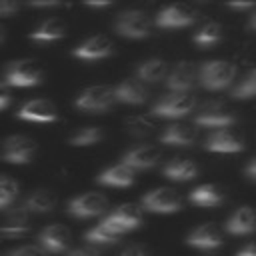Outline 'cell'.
<instances>
[{
    "label": "cell",
    "instance_id": "cell-17",
    "mask_svg": "<svg viewBox=\"0 0 256 256\" xmlns=\"http://www.w3.org/2000/svg\"><path fill=\"white\" fill-rule=\"evenodd\" d=\"M186 242L200 250H214L222 244V234L214 222H204L186 236Z\"/></svg>",
    "mask_w": 256,
    "mask_h": 256
},
{
    "label": "cell",
    "instance_id": "cell-21",
    "mask_svg": "<svg viewBox=\"0 0 256 256\" xmlns=\"http://www.w3.org/2000/svg\"><path fill=\"white\" fill-rule=\"evenodd\" d=\"M30 212L20 206V208H14V210H8L6 216H4V224H2V234L6 238H14V236H22L28 232L30 228Z\"/></svg>",
    "mask_w": 256,
    "mask_h": 256
},
{
    "label": "cell",
    "instance_id": "cell-34",
    "mask_svg": "<svg viewBox=\"0 0 256 256\" xmlns=\"http://www.w3.org/2000/svg\"><path fill=\"white\" fill-rule=\"evenodd\" d=\"M126 128H128V132L132 136H148L152 132L154 124L148 118H144V116H134V118L126 120Z\"/></svg>",
    "mask_w": 256,
    "mask_h": 256
},
{
    "label": "cell",
    "instance_id": "cell-25",
    "mask_svg": "<svg viewBox=\"0 0 256 256\" xmlns=\"http://www.w3.org/2000/svg\"><path fill=\"white\" fill-rule=\"evenodd\" d=\"M56 194L52 190H46V188H38L34 190L32 194H28V198L24 200V208L30 212V214H46V212H52L56 208Z\"/></svg>",
    "mask_w": 256,
    "mask_h": 256
},
{
    "label": "cell",
    "instance_id": "cell-2",
    "mask_svg": "<svg viewBox=\"0 0 256 256\" xmlns=\"http://www.w3.org/2000/svg\"><path fill=\"white\" fill-rule=\"evenodd\" d=\"M152 22L144 10H124L114 20V30L124 38H146L150 34Z\"/></svg>",
    "mask_w": 256,
    "mask_h": 256
},
{
    "label": "cell",
    "instance_id": "cell-27",
    "mask_svg": "<svg viewBox=\"0 0 256 256\" xmlns=\"http://www.w3.org/2000/svg\"><path fill=\"white\" fill-rule=\"evenodd\" d=\"M66 34V24L64 20L60 18H46L42 20L32 32H30V38L36 40V42H54L58 38H62Z\"/></svg>",
    "mask_w": 256,
    "mask_h": 256
},
{
    "label": "cell",
    "instance_id": "cell-10",
    "mask_svg": "<svg viewBox=\"0 0 256 256\" xmlns=\"http://www.w3.org/2000/svg\"><path fill=\"white\" fill-rule=\"evenodd\" d=\"M198 12L190 4H170L156 14L158 28H184L196 20Z\"/></svg>",
    "mask_w": 256,
    "mask_h": 256
},
{
    "label": "cell",
    "instance_id": "cell-24",
    "mask_svg": "<svg viewBox=\"0 0 256 256\" xmlns=\"http://www.w3.org/2000/svg\"><path fill=\"white\" fill-rule=\"evenodd\" d=\"M226 230L230 234H250L256 230V212L250 206H240L226 222Z\"/></svg>",
    "mask_w": 256,
    "mask_h": 256
},
{
    "label": "cell",
    "instance_id": "cell-43",
    "mask_svg": "<svg viewBox=\"0 0 256 256\" xmlns=\"http://www.w3.org/2000/svg\"><path fill=\"white\" fill-rule=\"evenodd\" d=\"M32 6H36V8H54V6H58V2H32Z\"/></svg>",
    "mask_w": 256,
    "mask_h": 256
},
{
    "label": "cell",
    "instance_id": "cell-41",
    "mask_svg": "<svg viewBox=\"0 0 256 256\" xmlns=\"http://www.w3.org/2000/svg\"><path fill=\"white\" fill-rule=\"evenodd\" d=\"M10 104V92H8V86H2V92H0V108L6 110Z\"/></svg>",
    "mask_w": 256,
    "mask_h": 256
},
{
    "label": "cell",
    "instance_id": "cell-6",
    "mask_svg": "<svg viewBox=\"0 0 256 256\" xmlns=\"http://www.w3.org/2000/svg\"><path fill=\"white\" fill-rule=\"evenodd\" d=\"M192 108H194V96L170 92L152 106V114L162 116V118H180L192 112Z\"/></svg>",
    "mask_w": 256,
    "mask_h": 256
},
{
    "label": "cell",
    "instance_id": "cell-28",
    "mask_svg": "<svg viewBox=\"0 0 256 256\" xmlns=\"http://www.w3.org/2000/svg\"><path fill=\"white\" fill-rule=\"evenodd\" d=\"M190 202L196 206H218L224 202V192L218 184H200L190 192Z\"/></svg>",
    "mask_w": 256,
    "mask_h": 256
},
{
    "label": "cell",
    "instance_id": "cell-14",
    "mask_svg": "<svg viewBox=\"0 0 256 256\" xmlns=\"http://www.w3.org/2000/svg\"><path fill=\"white\" fill-rule=\"evenodd\" d=\"M160 148L154 146V144H136L132 146L128 152H124L122 156V162L128 164L130 168L134 170H146V168H152L160 162Z\"/></svg>",
    "mask_w": 256,
    "mask_h": 256
},
{
    "label": "cell",
    "instance_id": "cell-16",
    "mask_svg": "<svg viewBox=\"0 0 256 256\" xmlns=\"http://www.w3.org/2000/svg\"><path fill=\"white\" fill-rule=\"evenodd\" d=\"M38 240H40V246H42L46 252L60 254V252H64V250L68 248V244H70V240H72V234H70V230H68L64 224H48V226L40 232Z\"/></svg>",
    "mask_w": 256,
    "mask_h": 256
},
{
    "label": "cell",
    "instance_id": "cell-23",
    "mask_svg": "<svg viewBox=\"0 0 256 256\" xmlns=\"http://www.w3.org/2000/svg\"><path fill=\"white\" fill-rule=\"evenodd\" d=\"M100 184L104 186H118V188H124V186H130L134 182V168H130L128 164L120 162V164H114L110 168H106L104 172L98 174L96 178Z\"/></svg>",
    "mask_w": 256,
    "mask_h": 256
},
{
    "label": "cell",
    "instance_id": "cell-11",
    "mask_svg": "<svg viewBox=\"0 0 256 256\" xmlns=\"http://www.w3.org/2000/svg\"><path fill=\"white\" fill-rule=\"evenodd\" d=\"M204 148L210 152H240L244 148V138L234 128H220L214 130L206 140Z\"/></svg>",
    "mask_w": 256,
    "mask_h": 256
},
{
    "label": "cell",
    "instance_id": "cell-38",
    "mask_svg": "<svg viewBox=\"0 0 256 256\" xmlns=\"http://www.w3.org/2000/svg\"><path fill=\"white\" fill-rule=\"evenodd\" d=\"M120 256H146V250L140 244H130L128 248H124L120 252Z\"/></svg>",
    "mask_w": 256,
    "mask_h": 256
},
{
    "label": "cell",
    "instance_id": "cell-30",
    "mask_svg": "<svg viewBox=\"0 0 256 256\" xmlns=\"http://www.w3.org/2000/svg\"><path fill=\"white\" fill-rule=\"evenodd\" d=\"M220 40H222V26L218 22H206L194 34V44L204 46V48H210L218 44Z\"/></svg>",
    "mask_w": 256,
    "mask_h": 256
},
{
    "label": "cell",
    "instance_id": "cell-31",
    "mask_svg": "<svg viewBox=\"0 0 256 256\" xmlns=\"http://www.w3.org/2000/svg\"><path fill=\"white\" fill-rule=\"evenodd\" d=\"M102 138H104V130L100 126H82L70 134L68 142L72 146H92Z\"/></svg>",
    "mask_w": 256,
    "mask_h": 256
},
{
    "label": "cell",
    "instance_id": "cell-44",
    "mask_svg": "<svg viewBox=\"0 0 256 256\" xmlns=\"http://www.w3.org/2000/svg\"><path fill=\"white\" fill-rule=\"evenodd\" d=\"M248 28L252 30V32H256V10L250 14V18H248Z\"/></svg>",
    "mask_w": 256,
    "mask_h": 256
},
{
    "label": "cell",
    "instance_id": "cell-5",
    "mask_svg": "<svg viewBox=\"0 0 256 256\" xmlns=\"http://www.w3.org/2000/svg\"><path fill=\"white\" fill-rule=\"evenodd\" d=\"M236 122V116L222 102H206L194 116V124L204 128H230Z\"/></svg>",
    "mask_w": 256,
    "mask_h": 256
},
{
    "label": "cell",
    "instance_id": "cell-40",
    "mask_svg": "<svg viewBox=\"0 0 256 256\" xmlns=\"http://www.w3.org/2000/svg\"><path fill=\"white\" fill-rule=\"evenodd\" d=\"M244 174H246L250 180H256V156L248 160V164H246V168H244Z\"/></svg>",
    "mask_w": 256,
    "mask_h": 256
},
{
    "label": "cell",
    "instance_id": "cell-33",
    "mask_svg": "<svg viewBox=\"0 0 256 256\" xmlns=\"http://www.w3.org/2000/svg\"><path fill=\"white\" fill-rule=\"evenodd\" d=\"M16 196H18V182L12 180L8 174H4L0 180V208L8 210V206Z\"/></svg>",
    "mask_w": 256,
    "mask_h": 256
},
{
    "label": "cell",
    "instance_id": "cell-7",
    "mask_svg": "<svg viewBox=\"0 0 256 256\" xmlns=\"http://www.w3.org/2000/svg\"><path fill=\"white\" fill-rule=\"evenodd\" d=\"M144 208H148L150 212H158V214H170L182 208V198L174 188L162 186V188H154L150 190L144 198H142Z\"/></svg>",
    "mask_w": 256,
    "mask_h": 256
},
{
    "label": "cell",
    "instance_id": "cell-1",
    "mask_svg": "<svg viewBox=\"0 0 256 256\" xmlns=\"http://www.w3.org/2000/svg\"><path fill=\"white\" fill-rule=\"evenodd\" d=\"M42 80V66L36 60L22 58V60H12L4 68V80L2 86H36Z\"/></svg>",
    "mask_w": 256,
    "mask_h": 256
},
{
    "label": "cell",
    "instance_id": "cell-19",
    "mask_svg": "<svg viewBox=\"0 0 256 256\" xmlns=\"http://www.w3.org/2000/svg\"><path fill=\"white\" fill-rule=\"evenodd\" d=\"M194 140H196V128L186 122H174L166 126L164 132L160 134V142L170 146H188Z\"/></svg>",
    "mask_w": 256,
    "mask_h": 256
},
{
    "label": "cell",
    "instance_id": "cell-20",
    "mask_svg": "<svg viewBox=\"0 0 256 256\" xmlns=\"http://www.w3.org/2000/svg\"><path fill=\"white\" fill-rule=\"evenodd\" d=\"M164 176L170 178V180H178V182H186V180H192L196 178L198 174V166L194 160L186 158V156H176L172 160H168L162 168Z\"/></svg>",
    "mask_w": 256,
    "mask_h": 256
},
{
    "label": "cell",
    "instance_id": "cell-9",
    "mask_svg": "<svg viewBox=\"0 0 256 256\" xmlns=\"http://www.w3.org/2000/svg\"><path fill=\"white\" fill-rule=\"evenodd\" d=\"M36 152V142L28 136H8L2 144V158L10 164H26Z\"/></svg>",
    "mask_w": 256,
    "mask_h": 256
},
{
    "label": "cell",
    "instance_id": "cell-4",
    "mask_svg": "<svg viewBox=\"0 0 256 256\" xmlns=\"http://www.w3.org/2000/svg\"><path fill=\"white\" fill-rule=\"evenodd\" d=\"M114 100H116L114 88L104 86V84H96V86H88L86 90H82L76 96L74 106L84 110V112H102V110H108Z\"/></svg>",
    "mask_w": 256,
    "mask_h": 256
},
{
    "label": "cell",
    "instance_id": "cell-45",
    "mask_svg": "<svg viewBox=\"0 0 256 256\" xmlns=\"http://www.w3.org/2000/svg\"><path fill=\"white\" fill-rule=\"evenodd\" d=\"M88 6H90V8H106V6H110V4H108V2H90Z\"/></svg>",
    "mask_w": 256,
    "mask_h": 256
},
{
    "label": "cell",
    "instance_id": "cell-39",
    "mask_svg": "<svg viewBox=\"0 0 256 256\" xmlns=\"http://www.w3.org/2000/svg\"><path fill=\"white\" fill-rule=\"evenodd\" d=\"M236 256H256V242H248L246 246H242Z\"/></svg>",
    "mask_w": 256,
    "mask_h": 256
},
{
    "label": "cell",
    "instance_id": "cell-29",
    "mask_svg": "<svg viewBox=\"0 0 256 256\" xmlns=\"http://www.w3.org/2000/svg\"><path fill=\"white\" fill-rule=\"evenodd\" d=\"M136 74H138V80H142V82H158V80H162L164 76L168 78V64H166V60H162V58H150V60H144L138 68H136Z\"/></svg>",
    "mask_w": 256,
    "mask_h": 256
},
{
    "label": "cell",
    "instance_id": "cell-15",
    "mask_svg": "<svg viewBox=\"0 0 256 256\" xmlns=\"http://www.w3.org/2000/svg\"><path fill=\"white\" fill-rule=\"evenodd\" d=\"M196 76H200V70H198L192 62L182 60V62H178V64L170 70V74H168V78H166V86H168L172 92L188 94V90H190V88L194 86V82H196Z\"/></svg>",
    "mask_w": 256,
    "mask_h": 256
},
{
    "label": "cell",
    "instance_id": "cell-36",
    "mask_svg": "<svg viewBox=\"0 0 256 256\" xmlns=\"http://www.w3.org/2000/svg\"><path fill=\"white\" fill-rule=\"evenodd\" d=\"M68 256H100V250L94 244H88V246H80V248L70 250Z\"/></svg>",
    "mask_w": 256,
    "mask_h": 256
},
{
    "label": "cell",
    "instance_id": "cell-32",
    "mask_svg": "<svg viewBox=\"0 0 256 256\" xmlns=\"http://www.w3.org/2000/svg\"><path fill=\"white\" fill-rule=\"evenodd\" d=\"M232 96L238 100H246V98L256 96V68H252L250 72L244 74V78L232 88Z\"/></svg>",
    "mask_w": 256,
    "mask_h": 256
},
{
    "label": "cell",
    "instance_id": "cell-37",
    "mask_svg": "<svg viewBox=\"0 0 256 256\" xmlns=\"http://www.w3.org/2000/svg\"><path fill=\"white\" fill-rule=\"evenodd\" d=\"M16 12H18V4L16 2H10V0H2L0 2V16L8 18V16H12Z\"/></svg>",
    "mask_w": 256,
    "mask_h": 256
},
{
    "label": "cell",
    "instance_id": "cell-26",
    "mask_svg": "<svg viewBox=\"0 0 256 256\" xmlns=\"http://www.w3.org/2000/svg\"><path fill=\"white\" fill-rule=\"evenodd\" d=\"M122 234H124V230L120 226H116L106 216L98 226H94L92 230L86 232V240H88V244H94V246L96 244H110V242H116Z\"/></svg>",
    "mask_w": 256,
    "mask_h": 256
},
{
    "label": "cell",
    "instance_id": "cell-8",
    "mask_svg": "<svg viewBox=\"0 0 256 256\" xmlns=\"http://www.w3.org/2000/svg\"><path fill=\"white\" fill-rule=\"evenodd\" d=\"M108 208V200L100 192H84L68 202V214L74 218H92Z\"/></svg>",
    "mask_w": 256,
    "mask_h": 256
},
{
    "label": "cell",
    "instance_id": "cell-35",
    "mask_svg": "<svg viewBox=\"0 0 256 256\" xmlns=\"http://www.w3.org/2000/svg\"><path fill=\"white\" fill-rule=\"evenodd\" d=\"M6 256H46V250L40 248V246L26 244V246H18V248L10 250Z\"/></svg>",
    "mask_w": 256,
    "mask_h": 256
},
{
    "label": "cell",
    "instance_id": "cell-3",
    "mask_svg": "<svg viewBox=\"0 0 256 256\" xmlns=\"http://www.w3.org/2000/svg\"><path fill=\"white\" fill-rule=\"evenodd\" d=\"M236 68L226 60H210L200 66V84L206 90H222L234 80Z\"/></svg>",
    "mask_w": 256,
    "mask_h": 256
},
{
    "label": "cell",
    "instance_id": "cell-18",
    "mask_svg": "<svg viewBox=\"0 0 256 256\" xmlns=\"http://www.w3.org/2000/svg\"><path fill=\"white\" fill-rule=\"evenodd\" d=\"M116 100L124 104H142L148 98V88L138 78H124L120 84L114 86Z\"/></svg>",
    "mask_w": 256,
    "mask_h": 256
},
{
    "label": "cell",
    "instance_id": "cell-13",
    "mask_svg": "<svg viewBox=\"0 0 256 256\" xmlns=\"http://www.w3.org/2000/svg\"><path fill=\"white\" fill-rule=\"evenodd\" d=\"M18 118L28 122H54L58 118V110L48 98H32L20 106Z\"/></svg>",
    "mask_w": 256,
    "mask_h": 256
},
{
    "label": "cell",
    "instance_id": "cell-22",
    "mask_svg": "<svg viewBox=\"0 0 256 256\" xmlns=\"http://www.w3.org/2000/svg\"><path fill=\"white\" fill-rule=\"evenodd\" d=\"M108 218L116 226H120L124 232H128V230H134L142 222V208L134 202H126V204H120L112 214H108Z\"/></svg>",
    "mask_w": 256,
    "mask_h": 256
},
{
    "label": "cell",
    "instance_id": "cell-12",
    "mask_svg": "<svg viewBox=\"0 0 256 256\" xmlns=\"http://www.w3.org/2000/svg\"><path fill=\"white\" fill-rule=\"evenodd\" d=\"M112 52H114V44L106 34H94L72 50V54L82 60H100L110 56Z\"/></svg>",
    "mask_w": 256,
    "mask_h": 256
},
{
    "label": "cell",
    "instance_id": "cell-42",
    "mask_svg": "<svg viewBox=\"0 0 256 256\" xmlns=\"http://www.w3.org/2000/svg\"><path fill=\"white\" fill-rule=\"evenodd\" d=\"M230 8H234V10H256V4L254 2H230L228 4Z\"/></svg>",
    "mask_w": 256,
    "mask_h": 256
}]
</instances>
